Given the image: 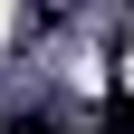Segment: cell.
Returning <instances> with one entry per match:
<instances>
[{
	"label": "cell",
	"mask_w": 134,
	"mask_h": 134,
	"mask_svg": "<svg viewBox=\"0 0 134 134\" xmlns=\"http://www.w3.org/2000/svg\"><path fill=\"white\" fill-rule=\"evenodd\" d=\"M96 134H134V96H125V86L105 96V125H96Z\"/></svg>",
	"instance_id": "obj_1"
},
{
	"label": "cell",
	"mask_w": 134,
	"mask_h": 134,
	"mask_svg": "<svg viewBox=\"0 0 134 134\" xmlns=\"http://www.w3.org/2000/svg\"><path fill=\"white\" fill-rule=\"evenodd\" d=\"M10 134H58V125H38V115H29V125H10Z\"/></svg>",
	"instance_id": "obj_2"
}]
</instances>
